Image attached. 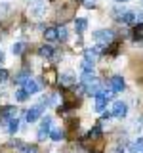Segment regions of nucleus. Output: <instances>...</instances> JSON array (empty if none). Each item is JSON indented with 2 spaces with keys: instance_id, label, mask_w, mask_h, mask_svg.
Returning a JSON list of instances; mask_svg holds the SVG:
<instances>
[{
  "instance_id": "412c9836",
  "label": "nucleus",
  "mask_w": 143,
  "mask_h": 153,
  "mask_svg": "<svg viewBox=\"0 0 143 153\" xmlns=\"http://www.w3.org/2000/svg\"><path fill=\"white\" fill-rule=\"evenodd\" d=\"M133 19H136V13H133V12H124L122 16L118 17V21H120V23H132Z\"/></svg>"
},
{
  "instance_id": "cd10ccee",
  "label": "nucleus",
  "mask_w": 143,
  "mask_h": 153,
  "mask_svg": "<svg viewBox=\"0 0 143 153\" xmlns=\"http://www.w3.org/2000/svg\"><path fill=\"white\" fill-rule=\"evenodd\" d=\"M101 94L105 96V100H113V98H114V94H116V92H114L113 88H107V90H101Z\"/></svg>"
},
{
  "instance_id": "7ed1b4c3",
  "label": "nucleus",
  "mask_w": 143,
  "mask_h": 153,
  "mask_svg": "<svg viewBox=\"0 0 143 153\" xmlns=\"http://www.w3.org/2000/svg\"><path fill=\"white\" fill-rule=\"evenodd\" d=\"M111 115H113V117H116V119H124L128 115V105L124 103V102H114Z\"/></svg>"
},
{
  "instance_id": "473e14b6",
  "label": "nucleus",
  "mask_w": 143,
  "mask_h": 153,
  "mask_svg": "<svg viewBox=\"0 0 143 153\" xmlns=\"http://www.w3.org/2000/svg\"><path fill=\"white\" fill-rule=\"evenodd\" d=\"M128 153H136V151H132V149H130V151H128Z\"/></svg>"
},
{
  "instance_id": "2eb2a0df",
  "label": "nucleus",
  "mask_w": 143,
  "mask_h": 153,
  "mask_svg": "<svg viewBox=\"0 0 143 153\" xmlns=\"http://www.w3.org/2000/svg\"><path fill=\"white\" fill-rule=\"evenodd\" d=\"M29 79H31V73H29V71H19V73L15 75V79H13V80H15L17 84H25Z\"/></svg>"
},
{
  "instance_id": "f03ea898",
  "label": "nucleus",
  "mask_w": 143,
  "mask_h": 153,
  "mask_svg": "<svg viewBox=\"0 0 143 153\" xmlns=\"http://www.w3.org/2000/svg\"><path fill=\"white\" fill-rule=\"evenodd\" d=\"M50 130H52V117H44L40 121V130H38V142H44L46 138H50Z\"/></svg>"
},
{
  "instance_id": "a878e982",
  "label": "nucleus",
  "mask_w": 143,
  "mask_h": 153,
  "mask_svg": "<svg viewBox=\"0 0 143 153\" xmlns=\"http://www.w3.org/2000/svg\"><path fill=\"white\" fill-rule=\"evenodd\" d=\"M67 36H69L67 29L65 27H57V38H59V40H67Z\"/></svg>"
},
{
  "instance_id": "4468645a",
  "label": "nucleus",
  "mask_w": 143,
  "mask_h": 153,
  "mask_svg": "<svg viewBox=\"0 0 143 153\" xmlns=\"http://www.w3.org/2000/svg\"><path fill=\"white\" fill-rule=\"evenodd\" d=\"M57 71L55 69H48L46 73H44V80H46V84H55L57 82Z\"/></svg>"
},
{
  "instance_id": "2f4dec72",
  "label": "nucleus",
  "mask_w": 143,
  "mask_h": 153,
  "mask_svg": "<svg viewBox=\"0 0 143 153\" xmlns=\"http://www.w3.org/2000/svg\"><path fill=\"white\" fill-rule=\"evenodd\" d=\"M114 2H128V0H114Z\"/></svg>"
},
{
  "instance_id": "6e6552de",
  "label": "nucleus",
  "mask_w": 143,
  "mask_h": 153,
  "mask_svg": "<svg viewBox=\"0 0 143 153\" xmlns=\"http://www.w3.org/2000/svg\"><path fill=\"white\" fill-rule=\"evenodd\" d=\"M38 54H40L42 57H46V59H50V57L55 56V48L50 46V44H42L40 48H38Z\"/></svg>"
},
{
  "instance_id": "c85d7f7f",
  "label": "nucleus",
  "mask_w": 143,
  "mask_h": 153,
  "mask_svg": "<svg viewBox=\"0 0 143 153\" xmlns=\"http://www.w3.org/2000/svg\"><path fill=\"white\" fill-rule=\"evenodd\" d=\"M8 76H10V73L6 69H0V82H4V80H8Z\"/></svg>"
},
{
  "instance_id": "f3484780",
  "label": "nucleus",
  "mask_w": 143,
  "mask_h": 153,
  "mask_svg": "<svg viewBox=\"0 0 143 153\" xmlns=\"http://www.w3.org/2000/svg\"><path fill=\"white\" fill-rule=\"evenodd\" d=\"M44 38L46 40H57V27H48L44 31Z\"/></svg>"
},
{
  "instance_id": "423d86ee",
  "label": "nucleus",
  "mask_w": 143,
  "mask_h": 153,
  "mask_svg": "<svg viewBox=\"0 0 143 153\" xmlns=\"http://www.w3.org/2000/svg\"><path fill=\"white\" fill-rule=\"evenodd\" d=\"M40 88H42V84H40V82H36L35 79H29L27 82L23 84V90H25V92H27L29 96H31V94H36Z\"/></svg>"
},
{
  "instance_id": "9b49d317",
  "label": "nucleus",
  "mask_w": 143,
  "mask_h": 153,
  "mask_svg": "<svg viewBox=\"0 0 143 153\" xmlns=\"http://www.w3.org/2000/svg\"><path fill=\"white\" fill-rule=\"evenodd\" d=\"M99 138H103L101 124H95V126L90 128V132H88V140H99Z\"/></svg>"
},
{
  "instance_id": "f257e3e1",
  "label": "nucleus",
  "mask_w": 143,
  "mask_h": 153,
  "mask_svg": "<svg viewBox=\"0 0 143 153\" xmlns=\"http://www.w3.org/2000/svg\"><path fill=\"white\" fill-rule=\"evenodd\" d=\"M113 38H114V33L109 31V29H101V31L94 33V40L97 42V44H101V46H109L113 42Z\"/></svg>"
},
{
  "instance_id": "39448f33",
  "label": "nucleus",
  "mask_w": 143,
  "mask_h": 153,
  "mask_svg": "<svg viewBox=\"0 0 143 153\" xmlns=\"http://www.w3.org/2000/svg\"><path fill=\"white\" fill-rule=\"evenodd\" d=\"M40 115H42V105H32V107L27 111L25 119H27V123H35V121L40 119Z\"/></svg>"
},
{
  "instance_id": "bb28decb",
  "label": "nucleus",
  "mask_w": 143,
  "mask_h": 153,
  "mask_svg": "<svg viewBox=\"0 0 143 153\" xmlns=\"http://www.w3.org/2000/svg\"><path fill=\"white\" fill-rule=\"evenodd\" d=\"M94 65L95 63H92V61H82V71H84V73H92V69H94Z\"/></svg>"
},
{
  "instance_id": "1a4fd4ad",
  "label": "nucleus",
  "mask_w": 143,
  "mask_h": 153,
  "mask_svg": "<svg viewBox=\"0 0 143 153\" xmlns=\"http://www.w3.org/2000/svg\"><path fill=\"white\" fill-rule=\"evenodd\" d=\"M76 82V79L73 76V73H63L59 76V84L61 86H65V88H69V86H73Z\"/></svg>"
},
{
  "instance_id": "b1692460",
  "label": "nucleus",
  "mask_w": 143,
  "mask_h": 153,
  "mask_svg": "<svg viewBox=\"0 0 143 153\" xmlns=\"http://www.w3.org/2000/svg\"><path fill=\"white\" fill-rule=\"evenodd\" d=\"M13 96H15V102H27V100H29V94H27L23 88H19Z\"/></svg>"
},
{
  "instance_id": "9d476101",
  "label": "nucleus",
  "mask_w": 143,
  "mask_h": 153,
  "mask_svg": "<svg viewBox=\"0 0 143 153\" xmlns=\"http://www.w3.org/2000/svg\"><path fill=\"white\" fill-rule=\"evenodd\" d=\"M86 29H88V19L86 17H76L74 19V31L78 33V35H82Z\"/></svg>"
},
{
  "instance_id": "aec40b11",
  "label": "nucleus",
  "mask_w": 143,
  "mask_h": 153,
  "mask_svg": "<svg viewBox=\"0 0 143 153\" xmlns=\"http://www.w3.org/2000/svg\"><path fill=\"white\" fill-rule=\"evenodd\" d=\"M25 48H27V44H25V42H15V44L12 46V52H13V56H21L23 52H25Z\"/></svg>"
},
{
  "instance_id": "dca6fc26",
  "label": "nucleus",
  "mask_w": 143,
  "mask_h": 153,
  "mask_svg": "<svg viewBox=\"0 0 143 153\" xmlns=\"http://www.w3.org/2000/svg\"><path fill=\"white\" fill-rule=\"evenodd\" d=\"M133 40L143 42V23H137V25L133 27Z\"/></svg>"
},
{
  "instance_id": "0eeeda50",
  "label": "nucleus",
  "mask_w": 143,
  "mask_h": 153,
  "mask_svg": "<svg viewBox=\"0 0 143 153\" xmlns=\"http://www.w3.org/2000/svg\"><path fill=\"white\" fill-rule=\"evenodd\" d=\"M124 86H126V82H124V79H122L120 75H114L113 79H111V88L114 90V92H122Z\"/></svg>"
},
{
  "instance_id": "4be33fe9",
  "label": "nucleus",
  "mask_w": 143,
  "mask_h": 153,
  "mask_svg": "<svg viewBox=\"0 0 143 153\" xmlns=\"http://www.w3.org/2000/svg\"><path fill=\"white\" fill-rule=\"evenodd\" d=\"M130 149H132V151H136V153H137V151H143V136H141V138H137V140H133V142H132Z\"/></svg>"
},
{
  "instance_id": "7c9ffc66",
  "label": "nucleus",
  "mask_w": 143,
  "mask_h": 153,
  "mask_svg": "<svg viewBox=\"0 0 143 153\" xmlns=\"http://www.w3.org/2000/svg\"><path fill=\"white\" fill-rule=\"evenodd\" d=\"M4 61V54H2V50H0V63Z\"/></svg>"
},
{
  "instance_id": "5701e85b",
  "label": "nucleus",
  "mask_w": 143,
  "mask_h": 153,
  "mask_svg": "<svg viewBox=\"0 0 143 153\" xmlns=\"http://www.w3.org/2000/svg\"><path fill=\"white\" fill-rule=\"evenodd\" d=\"M84 59H86V61H92V63H95V59H97V54L94 52V48H88V50L84 52Z\"/></svg>"
},
{
  "instance_id": "6ab92c4d",
  "label": "nucleus",
  "mask_w": 143,
  "mask_h": 153,
  "mask_svg": "<svg viewBox=\"0 0 143 153\" xmlns=\"http://www.w3.org/2000/svg\"><path fill=\"white\" fill-rule=\"evenodd\" d=\"M97 82V79L94 76V73H84L82 75V84L84 86H90V84H95Z\"/></svg>"
},
{
  "instance_id": "ddd939ff",
  "label": "nucleus",
  "mask_w": 143,
  "mask_h": 153,
  "mask_svg": "<svg viewBox=\"0 0 143 153\" xmlns=\"http://www.w3.org/2000/svg\"><path fill=\"white\" fill-rule=\"evenodd\" d=\"M63 138H65V130H63V128L57 126V128H52V130H50V140H54V142H61Z\"/></svg>"
},
{
  "instance_id": "c756f323",
  "label": "nucleus",
  "mask_w": 143,
  "mask_h": 153,
  "mask_svg": "<svg viewBox=\"0 0 143 153\" xmlns=\"http://www.w3.org/2000/svg\"><path fill=\"white\" fill-rule=\"evenodd\" d=\"M84 6L86 8H94L95 6V0H84Z\"/></svg>"
},
{
  "instance_id": "f8f14e48",
  "label": "nucleus",
  "mask_w": 143,
  "mask_h": 153,
  "mask_svg": "<svg viewBox=\"0 0 143 153\" xmlns=\"http://www.w3.org/2000/svg\"><path fill=\"white\" fill-rule=\"evenodd\" d=\"M105 105H107V100H105V96L99 92L97 96H95V111H97V113H103L105 111Z\"/></svg>"
},
{
  "instance_id": "393cba45",
  "label": "nucleus",
  "mask_w": 143,
  "mask_h": 153,
  "mask_svg": "<svg viewBox=\"0 0 143 153\" xmlns=\"http://www.w3.org/2000/svg\"><path fill=\"white\" fill-rule=\"evenodd\" d=\"M17 130H19V121H17V119L10 121V123H8V132H10V134H15Z\"/></svg>"
},
{
  "instance_id": "a211bd4d",
  "label": "nucleus",
  "mask_w": 143,
  "mask_h": 153,
  "mask_svg": "<svg viewBox=\"0 0 143 153\" xmlns=\"http://www.w3.org/2000/svg\"><path fill=\"white\" fill-rule=\"evenodd\" d=\"M19 153H40V149L36 146H31V143H23L19 147Z\"/></svg>"
},
{
  "instance_id": "20e7f679",
  "label": "nucleus",
  "mask_w": 143,
  "mask_h": 153,
  "mask_svg": "<svg viewBox=\"0 0 143 153\" xmlns=\"http://www.w3.org/2000/svg\"><path fill=\"white\" fill-rule=\"evenodd\" d=\"M13 119H17V109L13 107V105H6V107H2V111H0V121H13Z\"/></svg>"
}]
</instances>
